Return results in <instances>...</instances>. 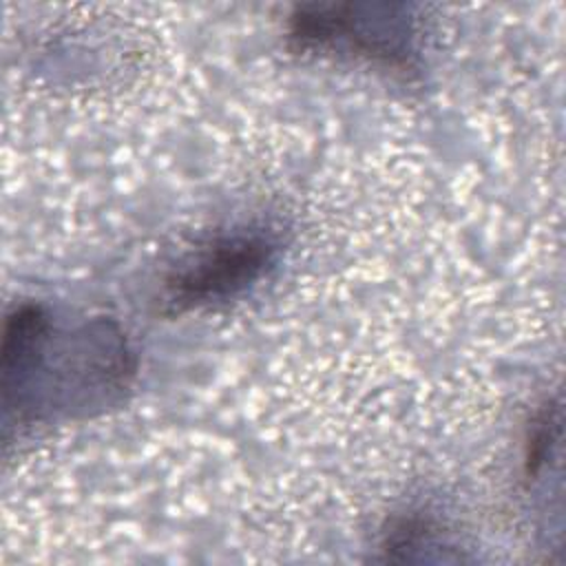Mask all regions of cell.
Returning a JSON list of instances; mask_svg holds the SVG:
<instances>
[{"label":"cell","instance_id":"1","mask_svg":"<svg viewBox=\"0 0 566 566\" xmlns=\"http://www.w3.org/2000/svg\"><path fill=\"white\" fill-rule=\"evenodd\" d=\"M130 371L115 327L93 321L73 332L55 327L40 305H20L4 327L2 389L18 416L38 409H86L108 400Z\"/></svg>","mask_w":566,"mask_h":566},{"label":"cell","instance_id":"2","mask_svg":"<svg viewBox=\"0 0 566 566\" xmlns=\"http://www.w3.org/2000/svg\"><path fill=\"white\" fill-rule=\"evenodd\" d=\"M279 241L263 228H239L197 248L168 279V303L192 310L228 301L261 281L274 265Z\"/></svg>","mask_w":566,"mask_h":566},{"label":"cell","instance_id":"3","mask_svg":"<svg viewBox=\"0 0 566 566\" xmlns=\"http://www.w3.org/2000/svg\"><path fill=\"white\" fill-rule=\"evenodd\" d=\"M391 7H314L292 18V38L301 46H338L402 64L409 55V20Z\"/></svg>","mask_w":566,"mask_h":566}]
</instances>
